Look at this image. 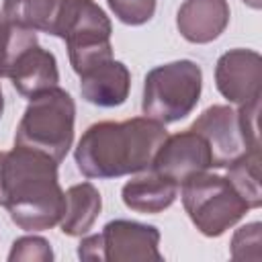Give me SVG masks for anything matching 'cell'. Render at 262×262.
Here are the masks:
<instances>
[{"mask_svg":"<svg viewBox=\"0 0 262 262\" xmlns=\"http://www.w3.org/2000/svg\"><path fill=\"white\" fill-rule=\"evenodd\" d=\"M8 78L23 96L31 98L43 90L57 86L59 72L53 53L33 45L14 61Z\"/></svg>","mask_w":262,"mask_h":262,"instance_id":"obj_13","label":"cell"},{"mask_svg":"<svg viewBox=\"0 0 262 262\" xmlns=\"http://www.w3.org/2000/svg\"><path fill=\"white\" fill-rule=\"evenodd\" d=\"M176 192L178 184L151 170L123 186V203L137 213H160L174 203Z\"/></svg>","mask_w":262,"mask_h":262,"instance_id":"obj_15","label":"cell"},{"mask_svg":"<svg viewBox=\"0 0 262 262\" xmlns=\"http://www.w3.org/2000/svg\"><path fill=\"white\" fill-rule=\"evenodd\" d=\"M57 164L51 156L14 145L0 151V205L25 231H41L59 223L66 192L57 182Z\"/></svg>","mask_w":262,"mask_h":262,"instance_id":"obj_1","label":"cell"},{"mask_svg":"<svg viewBox=\"0 0 262 262\" xmlns=\"http://www.w3.org/2000/svg\"><path fill=\"white\" fill-rule=\"evenodd\" d=\"M215 80L219 92L235 104H246L250 100L260 98V86H262L260 55L250 49L227 51L217 61Z\"/></svg>","mask_w":262,"mask_h":262,"instance_id":"obj_10","label":"cell"},{"mask_svg":"<svg viewBox=\"0 0 262 262\" xmlns=\"http://www.w3.org/2000/svg\"><path fill=\"white\" fill-rule=\"evenodd\" d=\"M227 180L250 209L262 205L260 192V151H246L227 166Z\"/></svg>","mask_w":262,"mask_h":262,"instance_id":"obj_17","label":"cell"},{"mask_svg":"<svg viewBox=\"0 0 262 262\" xmlns=\"http://www.w3.org/2000/svg\"><path fill=\"white\" fill-rule=\"evenodd\" d=\"M229 23L227 0H186L178 10V31L190 43L217 39Z\"/></svg>","mask_w":262,"mask_h":262,"instance_id":"obj_12","label":"cell"},{"mask_svg":"<svg viewBox=\"0 0 262 262\" xmlns=\"http://www.w3.org/2000/svg\"><path fill=\"white\" fill-rule=\"evenodd\" d=\"M190 129L196 131L199 135H203V139L207 141L211 160H213V168L229 166L233 160H237L239 156L250 151L246 145L244 133H242L239 115H237V111H233L229 106H223V104L209 106L190 125Z\"/></svg>","mask_w":262,"mask_h":262,"instance_id":"obj_9","label":"cell"},{"mask_svg":"<svg viewBox=\"0 0 262 262\" xmlns=\"http://www.w3.org/2000/svg\"><path fill=\"white\" fill-rule=\"evenodd\" d=\"M131 76L125 63L113 57L96 63L88 72L80 74L82 96L96 106H119L127 100Z\"/></svg>","mask_w":262,"mask_h":262,"instance_id":"obj_11","label":"cell"},{"mask_svg":"<svg viewBox=\"0 0 262 262\" xmlns=\"http://www.w3.org/2000/svg\"><path fill=\"white\" fill-rule=\"evenodd\" d=\"M33 45H37L35 31L14 25L0 12V76H8L14 61Z\"/></svg>","mask_w":262,"mask_h":262,"instance_id":"obj_18","label":"cell"},{"mask_svg":"<svg viewBox=\"0 0 262 262\" xmlns=\"http://www.w3.org/2000/svg\"><path fill=\"white\" fill-rule=\"evenodd\" d=\"M8 260H53V252L43 237H20L12 244Z\"/></svg>","mask_w":262,"mask_h":262,"instance_id":"obj_20","label":"cell"},{"mask_svg":"<svg viewBox=\"0 0 262 262\" xmlns=\"http://www.w3.org/2000/svg\"><path fill=\"white\" fill-rule=\"evenodd\" d=\"M207 168H213L209 145L203 135H199L190 127L182 133L168 135L151 162L154 172L172 180L178 186L186 178L205 172Z\"/></svg>","mask_w":262,"mask_h":262,"instance_id":"obj_8","label":"cell"},{"mask_svg":"<svg viewBox=\"0 0 262 262\" xmlns=\"http://www.w3.org/2000/svg\"><path fill=\"white\" fill-rule=\"evenodd\" d=\"M76 106L72 96L53 86L31 96V102L16 127L14 145L39 149L61 162L74 139Z\"/></svg>","mask_w":262,"mask_h":262,"instance_id":"obj_3","label":"cell"},{"mask_svg":"<svg viewBox=\"0 0 262 262\" xmlns=\"http://www.w3.org/2000/svg\"><path fill=\"white\" fill-rule=\"evenodd\" d=\"M246 246L260 252V223H250V225L242 227L235 233L233 244H231V256L235 260H258L254 256V252L246 254Z\"/></svg>","mask_w":262,"mask_h":262,"instance_id":"obj_21","label":"cell"},{"mask_svg":"<svg viewBox=\"0 0 262 262\" xmlns=\"http://www.w3.org/2000/svg\"><path fill=\"white\" fill-rule=\"evenodd\" d=\"M74 0H4V14L18 27L59 35Z\"/></svg>","mask_w":262,"mask_h":262,"instance_id":"obj_14","label":"cell"},{"mask_svg":"<svg viewBox=\"0 0 262 262\" xmlns=\"http://www.w3.org/2000/svg\"><path fill=\"white\" fill-rule=\"evenodd\" d=\"M203 72L194 61L180 59L154 68L143 84V115L166 125L184 119L199 102Z\"/></svg>","mask_w":262,"mask_h":262,"instance_id":"obj_4","label":"cell"},{"mask_svg":"<svg viewBox=\"0 0 262 262\" xmlns=\"http://www.w3.org/2000/svg\"><path fill=\"white\" fill-rule=\"evenodd\" d=\"M59 37L68 43L70 61L76 74H84L113 57L111 20L92 0H74Z\"/></svg>","mask_w":262,"mask_h":262,"instance_id":"obj_6","label":"cell"},{"mask_svg":"<svg viewBox=\"0 0 262 262\" xmlns=\"http://www.w3.org/2000/svg\"><path fill=\"white\" fill-rule=\"evenodd\" d=\"M182 205L196 225V229L209 237L221 235L250 209L239 196L233 184L217 174L199 172L186 178L182 184Z\"/></svg>","mask_w":262,"mask_h":262,"instance_id":"obj_5","label":"cell"},{"mask_svg":"<svg viewBox=\"0 0 262 262\" xmlns=\"http://www.w3.org/2000/svg\"><path fill=\"white\" fill-rule=\"evenodd\" d=\"M166 137V127L149 117L94 123L76 147V164L88 178H117L141 172L151 166Z\"/></svg>","mask_w":262,"mask_h":262,"instance_id":"obj_2","label":"cell"},{"mask_svg":"<svg viewBox=\"0 0 262 262\" xmlns=\"http://www.w3.org/2000/svg\"><path fill=\"white\" fill-rule=\"evenodd\" d=\"M160 231L151 225H141L135 221H111L96 235L84 237L78 248L82 260H115V262H133V260H162L158 250Z\"/></svg>","mask_w":262,"mask_h":262,"instance_id":"obj_7","label":"cell"},{"mask_svg":"<svg viewBox=\"0 0 262 262\" xmlns=\"http://www.w3.org/2000/svg\"><path fill=\"white\" fill-rule=\"evenodd\" d=\"M100 207H102L100 194L90 182L70 186L68 192H66L63 215L59 219L61 231L68 233V235L86 233L92 227V223L96 221V217L100 213Z\"/></svg>","mask_w":262,"mask_h":262,"instance_id":"obj_16","label":"cell"},{"mask_svg":"<svg viewBox=\"0 0 262 262\" xmlns=\"http://www.w3.org/2000/svg\"><path fill=\"white\" fill-rule=\"evenodd\" d=\"M2 108H4V100H2V90H0V117H2Z\"/></svg>","mask_w":262,"mask_h":262,"instance_id":"obj_23","label":"cell"},{"mask_svg":"<svg viewBox=\"0 0 262 262\" xmlns=\"http://www.w3.org/2000/svg\"><path fill=\"white\" fill-rule=\"evenodd\" d=\"M246 4H250L252 8H260V0H244Z\"/></svg>","mask_w":262,"mask_h":262,"instance_id":"obj_22","label":"cell"},{"mask_svg":"<svg viewBox=\"0 0 262 262\" xmlns=\"http://www.w3.org/2000/svg\"><path fill=\"white\" fill-rule=\"evenodd\" d=\"M117 18L125 25H143L154 16L156 0H106Z\"/></svg>","mask_w":262,"mask_h":262,"instance_id":"obj_19","label":"cell"}]
</instances>
